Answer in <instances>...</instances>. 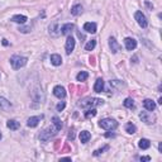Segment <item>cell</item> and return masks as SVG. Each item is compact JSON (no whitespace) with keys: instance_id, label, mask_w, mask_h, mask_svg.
<instances>
[{"instance_id":"6da1fadb","label":"cell","mask_w":162,"mask_h":162,"mask_svg":"<svg viewBox=\"0 0 162 162\" xmlns=\"http://www.w3.org/2000/svg\"><path fill=\"white\" fill-rule=\"evenodd\" d=\"M27 62H28V58L27 57H23V56L15 55V56L10 57V65H12V67L14 70H19V69L24 67V66L27 65Z\"/></svg>"},{"instance_id":"7a4b0ae2","label":"cell","mask_w":162,"mask_h":162,"mask_svg":"<svg viewBox=\"0 0 162 162\" xmlns=\"http://www.w3.org/2000/svg\"><path fill=\"white\" fill-rule=\"evenodd\" d=\"M104 101L101 99H95V98H85L80 101L79 105L81 108H94V107H98V105H103Z\"/></svg>"},{"instance_id":"3957f363","label":"cell","mask_w":162,"mask_h":162,"mask_svg":"<svg viewBox=\"0 0 162 162\" xmlns=\"http://www.w3.org/2000/svg\"><path fill=\"white\" fill-rule=\"evenodd\" d=\"M99 126L105 130H114V129L118 128V122L115 119H111V118H105V119H101L99 122Z\"/></svg>"},{"instance_id":"277c9868","label":"cell","mask_w":162,"mask_h":162,"mask_svg":"<svg viewBox=\"0 0 162 162\" xmlns=\"http://www.w3.org/2000/svg\"><path fill=\"white\" fill-rule=\"evenodd\" d=\"M56 130L57 129H55V128H52V127H48V128H46L42 133H41V136H40V138H41V141H43V142H47L48 141L55 133H56Z\"/></svg>"},{"instance_id":"5b68a950","label":"cell","mask_w":162,"mask_h":162,"mask_svg":"<svg viewBox=\"0 0 162 162\" xmlns=\"http://www.w3.org/2000/svg\"><path fill=\"white\" fill-rule=\"evenodd\" d=\"M134 18H136L137 23L139 24V27H142V28H146V27L148 25L147 19H146L145 14L142 13V12H136V14H134Z\"/></svg>"},{"instance_id":"8992f818","label":"cell","mask_w":162,"mask_h":162,"mask_svg":"<svg viewBox=\"0 0 162 162\" xmlns=\"http://www.w3.org/2000/svg\"><path fill=\"white\" fill-rule=\"evenodd\" d=\"M109 47H110V50H111L113 53H118L122 50V46L117 42V40L114 37H110L109 38Z\"/></svg>"},{"instance_id":"52a82bcc","label":"cell","mask_w":162,"mask_h":162,"mask_svg":"<svg viewBox=\"0 0 162 162\" xmlns=\"http://www.w3.org/2000/svg\"><path fill=\"white\" fill-rule=\"evenodd\" d=\"M141 119L143 120L146 124H153V123L156 122V117L153 115V114H151V113H142L141 114Z\"/></svg>"},{"instance_id":"ba28073f","label":"cell","mask_w":162,"mask_h":162,"mask_svg":"<svg viewBox=\"0 0 162 162\" xmlns=\"http://www.w3.org/2000/svg\"><path fill=\"white\" fill-rule=\"evenodd\" d=\"M53 95L56 98L58 99H63L66 96V90L63 86H61V85H57V86L53 88Z\"/></svg>"},{"instance_id":"9c48e42d","label":"cell","mask_w":162,"mask_h":162,"mask_svg":"<svg viewBox=\"0 0 162 162\" xmlns=\"http://www.w3.org/2000/svg\"><path fill=\"white\" fill-rule=\"evenodd\" d=\"M124 44H126V48L128 51H133V50H136V47H137V41L134 40V38H126L124 40Z\"/></svg>"},{"instance_id":"30bf717a","label":"cell","mask_w":162,"mask_h":162,"mask_svg":"<svg viewBox=\"0 0 162 162\" xmlns=\"http://www.w3.org/2000/svg\"><path fill=\"white\" fill-rule=\"evenodd\" d=\"M73 48H75V40L72 37H67V40H66V53L71 55Z\"/></svg>"},{"instance_id":"8fae6325","label":"cell","mask_w":162,"mask_h":162,"mask_svg":"<svg viewBox=\"0 0 162 162\" xmlns=\"http://www.w3.org/2000/svg\"><path fill=\"white\" fill-rule=\"evenodd\" d=\"M42 118H43L42 115H41V117H31L29 119L27 120V126H28V127H31V128H34V127L38 126V123L41 122Z\"/></svg>"},{"instance_id":"7c38bea8","label":"cell","mask_w":162,"mask_h":162,"mask_svg":"<svg viewBox=\"0 0 162 162\" xmlns=\"http://www.w3.org/2000/svg\"><path fill=\"white\" fill-rule=\"evenodd\" d=\"M50 33L53 37H57L58 34H61V27L58 25V23H53L50 25Z\"/></svg>"},{"instance_id":"4fadbf2b","label":"cell","mask_w":162,"mask_h":162,"mask_svg":"<svg viewBox=\"0 0 162 162\" xmlns=\"http://www.w3.org/2000/svg\"><path fill=\"white\" fill-rule=\"evenodd\" d=\"M10 108H12L10 101H8L5 98H2V96H0V110L6 111V110H9Z\"/></svg>"},{"instance_id":"5bb4252c","label":"cell","mask_w":162,"mask_h":162,"mask_svg":"<svg viewBox=\"0 0 162 162\" xmlns=\"http://www.w3.org/2000/svg\"><path fill=\"white\" fill-rule=\"evenodd\" d=\"M73 29V24L72 23H67V24H63L61 27V34L63 36H69L71 33V31Z\"/></svg>"},{"instance_id":"9a60e30c","label":"cell","mask_w":162,"mask_h":162,"mask_svg":"<svg viewBox=\"0 0 162 162\" xmlns=\"http://www.w3.org/2000/svg\"><path fill=\"white\" fill-rule=\"evenodd\" d=\"M143 107L148 110V111H153L156 109V103L153 100H151V99H146L143 101Z\"/></svg>"},{"instance_id":"2e32d148","label":"cell","mask_w":162,"mask_h":162,"mask_svg":"<svg viewBox=\"0 0 162 162\" xmlns=\"http://www.w3.org/2000/svg\"><path fill=\"white\" fill-rule=\"evenodd\" d=\"M84 31H86L88 33H95V32H96V24L91 23V22L85 23L84 24Z\"/></svg>"},{"instance_id":"e0dca14e","label":"cell","mask_w":162,"mask_h":162,"mask_svg":"<svg viewBox=\"0 0 162 162\" xmlns=\"http://www.w3.org/2000/svg\"><path fill=\"white\" fill-rule=\"evenodd\" d=\"M104 90V80L103 79H98L95 81V85H94V91L95 92H101Z\"/></svg>"},{"instance_id":"ac0fdd59","label":"cell","mask_w":162,"mask_h":162,"mask_svg":"<svg viewBox=\"0 0 162 162\" xmlns=\"http://www.w3.org/2000/svg\"><path fill=\"white\" fill-rule=\"evenodd\" d=\"M90 138H91V134L88 130L80 132V141H81V143H88V142L90 141Z\"/></svg>"},{"instance_id":"d6986e66","label":"cell","mask_w":162,"mask_h":162,"mask_svg":"<svg viewBox=\"0 0 162 162\" xmlns=\"http://www.w3.org/2000/svg\"><path fill=\"white\" fill-rule=\"evenodd\" d=\"M51 63L53 66H60L62 63V58H61V56L60 55H51Z\"/></svg>"},{"instance_id":"ffe728a7","label":"cell","mask_w":162,"mask_h":162,"mask_svg":"<svg viewBox=\"0 0 162 162\" xmlns=\"http://www.w3.org/2000/svg\"><path fill=\"white\" fill-rule=\"evenodd\" d=\"M12 21L13 22H15V23H19V24H24L28 19H27V17L25 15H21V14H18V15H14L13 18H12Z\"/></svg>"},{"instance_id":"44dd1931","label":"cell","mask_w":162,"mask_h":162,"mask_svg":"<svg viewBox=\"0 0 162 162\" xmlns=\"http://www.w3.org/2000/svg\"><path fill=\"white\" fill-rule=\"evenodd\" d=\"M81 13H82V6H81L80 4H76V5H73V6L71 8V14H72V15L77 17V15H80Z\"/></svg>"},{"instance_id":"7402d4cb","label":"cell","mask_w":162,"mask_h":162,"mask_svg":"<svg viewBox=\"0 0 162 162\" xmlns=\"http://www.w3.org/2000/svg\"><path fill=\"white\" fill-rule=\"evenodd\" d=\"M6 127L9 129H12V130H17L19 128V123L17 120H14V119H10V120L6 122Z\"/></svg>"},{"instance_id":"603a6c76","label":"cell","mask_w":162,"mask_h":162,"mask_svg":"<svg viewBox=\"0 0 162 162\" xmlns=\"http://www.w3.org/2000/svg\"><path fill=\"white\" fill-rule=\"evenodd\" d=\"M138 146H139V148H142V149H147V148L151 147V142H149L148 139H146V138H142V139L139 141Z\"/></svg>"},{"instance_id":"cb8c5ba5","label":"cell","mask_w":162,"mask_h":162,"mask_svg":"<svg viewBox=\"0 0 162 162\" xmlns=\"http://www.w3.org/2000/svg\"><path fill=\"white\" fill-rule=\"evenodd\" d=\"M95 115H96V110H95L94 108H89L86 111H85V118H86V119H90V118H92Z\"/></svg>"},{"instance_id":"d4e9b609","label":"cell","mask_w":162,"mask_h":162,"mask_svg":"<svg viewBox=\"0 0 162 162\" xmlns=\"http://www.w3.org/2000/svg\"><path fill=\"white\" fill-rule=\"evenodd\" d=\"M89 77V73L88 72H85V71H81L77 73V76H76V79H77V81H85Z\"/></svg>"},{"instance_id":"484cf974","label":"cell","mask_w":162,"mask_h":162,"mask_svg":"<svg viewBox=\"0 0 162 162\" xmlns=\"http://www.w3.org/2000/svg\"><path fill=\"white\" fill-rule=\"evenodd\" d=\"M52 122H53V124L56 126V129L57 130H60L62 128V122H61V119L58 117H53L52 118Z\"/></svg>"},{"instance_id":"4316f807","label":"cell","mask_w":162,"mask_h":162,"mask_svg":"<svg viewBox=\"0 0 162 162\" xmlns=\"http://www.w3.org/2000/svg\"><path fill=\"white\" fill-rule=\"evenodd\" d=\"M126 130L129 133V134H133V133L137 132V127L134 124H132V123H128V124L126 126Z\"/></svg>"},{"instance_id":"83f0119b","label":"cell","mask_w":162,"mask_h":162,"mask_svg":"<svg viewBox=\"0 0 162 162\" xmlns=\"http://www.w3.org/2000/svg\"><path fill=\"white\" fill-rule=\"evenodd\" d=\"M95 46H96V41L91 40V41H89L86 43V46H85V50H86V51H92L95 48Z\"/></svg>"},{"instance_id":"f1b7e54d","label":"cell","mask_w":162,"mask_h":162,"mask_svg":"<svg viewBox=\"0 0 162 162\" xmlns=\"http://www.w3.org/2000/svg\"><path fill=\"white\" fill-rule=\"evenodd\" d=\"M123 104H124L126 108H129V109H132L133 107H134V101H133V99H130V98H127Z\"/></svg>"},{"instance_id":"f546056e","label":"cell","mask_w":162,"mask_h":162,"mask_svg":"<svg viewBox=\"0 0 162 162\" xmlns=\"http://www.w3.org/2000/svg\"><path fill=\"white\" fill-rule=\"evenodd\" d=\"M107 149H109V146H104L103 148L95 151V152H94V156H99L100 153H103V152H104V151H107Z\"/></svg>"},{"instance_id":"4dcf8cb0","label":"cell","mask_w":162,"mask_h":162,"mask_svg":"<svg viewBox=\"0 0 162 162\" xmlns=\"http://www.w3.org/2000/svg\"><path fill=\"white\" fill-rule=\"evenodd\" d=\"M65 107H66V104H65V103L62 101V103H58V104H57L56 109L58 110V111H61V110H63V109H65Z\"/></svg>"},{"instance_id":"1f68e13d","label":"cell","mask_w":162,"mask_h":162,"mask_svg":"<svg viewBox=\"0 0 162 162\" xmlns=\"http://www.w3.org/2000/svg\"><path fill=\"white\" fill-rule=\"evenodd\" d=\"M69 138H70V139H73V138H75V134H73V129H72V130H70V133H69Z\"/></svg>"},{"instance_id":"d6a6232c","label":"cell","mask_w":162,"mask_h":162,"mask_svg":"<svg viewBox=\"0 0 162 162\" xmlns=\"http://www.w3.org/2000/svg\"><path fill=\"white\" fill-rule=\"evenodd\" d=\"M151 160V157H148V156H145V157H141V161H149Z\"/></svg>"},{"instance_id":"836d02e7","label":"cell","mask_w":162,"mask_h":162,"mask_svg":"<svg viewBox=\"0 0 162 162\" xmlns=\"http://www.w3.org/2000/svg\"><path fill=\"white\" fill-rule=\"evenodd\" d=\"M90 65H95V62H94V57H90Z\"/></svg>"},{"instance_id":"e575fe53","label":"cell","mask_w":162,"mask_h":162,"mask_svg":"<svg viewBox=\"0 0 162 162\" xmlns=\"http://www.w3.org/2000/svg\"><path fill=\"white\" fill-rule=\"evenodd\" d=\"M3 44H4V46H8V42H6V40H3Z\"/></svg>"},{"instance_id":"d590c367","label":"cell","mask_w":162,"mask_h":162,"mask_svg":"<svg viewBox=\"0 0 162 162\" xmlns=\"http://www.w3.org/2000/svg\"><path fill=\"white\" fill-rule=\"evenodd\" d=\"M158 149H160V152H161V151H162V145H161V143H160V145H158Z\"/></svg>"},{"instance_id":"8d00e7d4","label":"cell","mask_w":162,"mask_h":162,"mask_svg":"<svg viewBox=\"0 0 162 162\" xmlns=\"http://www.w3.org/2000/svg\"><path fill=\"white\" fill-rule=\"evenodd\" d=\"M0 139H2V133H0Z\"/></svg>"}]
</instances>
